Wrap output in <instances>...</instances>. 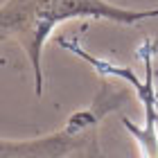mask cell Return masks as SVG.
<instances>
[{"mask_svg": "<svg viewBox=\"0 0 158 158\" xmlns=\"http://www.w3.org/2000/svg\"><path fill=\"white\" fill-rule=\"evenodd\" d=\"M75 50L79 56H84V59L93 61L97 68H102L104 73H113V75H120V77H127L129 81L135 86V90H138V97L142 99V104H145V127H135L133 122L129 120H122L124 122V127L131 131L133 140L138 142V149L142 158H158V127H156V120H158V109H156V86H154V73H152V61H149V56H145V63H147V79L145 84H140V79H135V75L131 70H122V68H113L109 63H102L97 59H93L90 54H86L84 50H79L75 45H70Z\"/></svg>", "mask_w": 158, "mask_h": 158, "instance_id": "cell-2", "label": "cell"}, {"mask_svg": "<svg viewBox=\"0 0 158 158\" xmlns=\"http://www.w3.org/2000/svg\"><path fill=\"white\" fill-rule=\"evenodd\" d=\"M97 118L93 113H81L70 120V127H66L61 133H54L50 138L34 140V142H2V158H63L70 142L77 133H81L88 124H93Z\"/></svg>", "mask_w": 158, "mask_h": 158, "instance_id": "cell-3", "label": "cell"}, {"mask_svg": "<svg viewBox=\"0 0 158 158\" xmlns=\"http://www.w3.org/2000/svg\"><path fill=\"white\" fill-rule=\"evenodd\" d=\"M75 16H93L109 18L115 23L131 25L135 20L158 16V9L149 11H131L120 9L104 0H7L2 7V32L5 36L16 39L30 56L34 75H36V93L41 95V50L61 20Z\"/></svg>", "mask_w": 158, "mask_h": 158, "instance_id": "cell-1", "label": "cell"}]
</instances>
